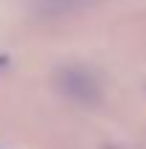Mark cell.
I'll return each instance as SVG.
<instances>
[{"label": "cell", "instance_id": "cell-1", "mask_svg": "<svg viewBox=\"0 0 146 149\" xmlns=\"http://www.w3.org/2000/svg\"><path fill=\"white\" fill-rule=\"evenodd\" d=\"M60 89L72 97H77V100H83V103H92L97 97V83L83 69H66L60 74Z\"/></svg>", "mask_w": 146, "mask_h": 149}, {"label": "cell", "instance_id": "cell-2", "mask_svg": "<svg viewBox=\"0 0 146 149\" xmlns=\"http://www.w3.org/2000/svg\"><path fill=\"white\" fill-rule=\"evenodd\" d=\"M3 63H6V60H3V57H0V66H3Z\"/></svg>", "mask_w": 146, "mask_h": 149}]
</instances>
